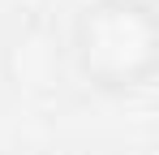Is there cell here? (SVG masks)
I'll use <instances>...</instances> for the list:
<instances>
[{"label":"cell","instance_id":"obj_2","mask_svg":"<svg viewBox=\"0 0 159 155\" xmlns=\"http://www.w3.org/2000/svg\"><path fill=\"white\" fill-rule=\"evenodd\" d=\"M4 73L26 95H48L60 82V43H56V35L43 30V26L22 30L4 52Z\"/></svg>","mask_w":159,"mask_h":155},{"label":"cell","instance_id":"obj_1","mask_svg":"<svg viewBox=\"0 0 159 155\" xmlns=\"http://www.w3.org/2000/svg\"><path fill=\"white\" fill-rule=\"evenodd\" d=\"M69 56L78 73L103 91L125 95L146 86L159 69V17L146 0H90L73 17Z\"/></svg>","mask_w":159,"mask_h":155}]
</instances>
